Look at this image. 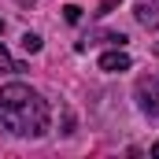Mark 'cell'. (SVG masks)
<instances>
[{"label":"cell","instance_id":"6da1fadb","mask_svg":"<svg viewBox=\"0 0 159 159\" xmlns=\"http://www.w3.org/2000/svg\"><path fill=\"white\" fill-rule=\"evenodd\" d=\"M48 119H52L48 100L37 89L22 81H11L0 89V126L11 137H41L48 129Z\"/></svg>","mask_w":159,"mask_h":159},{"label":"cell","instance_id":"7a4b0ae2","mask_svg":"<svg viewBox=\"0 0 159 159\" xmlns=\"http://www.w3.org/2000/svg\"><path fill=\"white\" fill-rule=\"evenodd\" d=\"M129 67H133V59H129L126 48H111V52L100 56V70H107V74H122V70H129Z\"/></svg>","mask_w":159,"mask_h":159},{"label":"cell","instance_id":"3957f363","mask_svg":"<svg viewBox=\"0 0 159 159\" xmlns=\"http://www.w3.org/2000/svg\"><path fill=\"white\" fill-rule=\"evenodd\" d=\"M137 96H141V111L159 115V78H148L137 85Z\"/></svg>","mask_w":159,"mask_h":159},{"label":"cell","instance_id":"277c9868","mask_svg":"<svg viewBox=\"0 0 159 159\" xmlns=\"http://www.w3.org/2000/svg\"><path fill=\"white\" fill-rule=\"evenodd\" d=\"M133 15H137V22H141L144 30H159V7L156 4H137Z\"/></svg>","mask_w":159,"mask_h":159},{"label":"cell","instance_id":"5b68a950","mask_svg":"<svg viewBox=\"0 0 159 159\" xmlns=\"http://www.w3.org/2000/svg\"><path fill=\"white\" fill-rule=\"evenodd\" d=\"M0 70H4V74H19V70H26V67H22V63H15V59H11V52L0 44Z\"/></svg>","mask_w":159,"mask_h":159},{"label":"cell","instance_id":"8992f818","mask_svg":"<svg viewBox=\"0 0 159 159\" xmlns=\"http://www.w3.org/2000/svg\"><path fill=\"white\" fill-rule=\"evenodd\" d=\"M41 44H44V41H41L37 34H22V48H26L30 56H37V52H41Z\"/></svg>","mask_w":159,"mask_h":159},{"label":"cell","instance_id":"52a82bcc","mask_svg":"<svg viewBox=\"0 0 159 159\" xmlns=\"http://www.w3.org/2000/svg\"><path fill=\"white\" fill-rule=\"evenodd\" d=\"M63 19H67V22H78V19H81V7H78V4H67V7H63Z\"/></svg>","mask_w":159,"mask_h":159},{"label":"cell","instance_id":"ba28073f","mask_svg":"<svg viewBox=\"0 0 159 159\" xmlns=\"http://www.w3.org/2000/svg\"><path fill=\"white\" fill-rule=\"evenodd\" d=\"M152 156H156V159H159V141H156V144H152Z\"/></svg>","mask_w":159,"mask_h":159},{"label":"cell","instance_id":"9c48e42d","mask_svg":"<svg viewBox=\"0 0 159 159\" xmlns=\"http://www.w3.org/2000/svg\"><path fill=\"white\" fill-rule=\"evenodd\" d=\"M0 34H4V19H0Z\"/></svg>","mask_w":159,"mask_h":159},{"label":"cell","instance_id":"30bf717a","mask_svg":"<svg viewBox=\"0 0 159 159\" xmlns=\"http://www.w3.org/2000/svg\"><path fill=\"white\" fill-rule=\"evenodd\" d=\"M156 52H159V44H156Z\"/></svg>","mask_w":159,"mask_h":159}]
</instances>
